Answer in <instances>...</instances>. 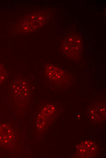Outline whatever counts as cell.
<instances>
[{"label":"cell","instance_id":"6da1fadb","mask_svg":"<svg viewBox=\"0 0 106 158\" xmlns=\"http://www.w3.org/2000/svg\"><path fill=\"white\" fill-rule=\"evenodd\" d=\"M82 42L79 36L72 35L63 41L61 49L64 54L73 60H78L81 53Z\"/></svg>","mask_w":106,"mask_h":158},{"label":"cell","instance_id":"7a4b0ae2","mask_svg":"<svg viewBox=\"0 0 106 158\" xmlns=\"http://www.w3.org/2000/svg\"><path fill=\"white\" fill-rule=\"evenodd\" d=\"M10 90L12 95L19 101H23L29 96L30 86L23 79L19 78L12 82L10 86Z\"/></svg>","mask_w":106,"mask_h":158},{"label":"cell","instance_id":"3957f363","mask_svg":"<svg viewBox=\"0 0 106 158\" xmlns=\"http://www.w3.org/2000/svg\"><path fill=\"white\" fill-rule=\"evenodd\" d=\"M44 70L48 78L56 83H64L68 81V76L66 72L51 64H46L44 67Z\"/></svg>","mask_w":106,"mask_h":158},{"label":"cell","instance_id":"277c9868","mask_svg":"<svg viewBox=\"0 0 106 158\" xmlns=\"http://www.w3.org/2000/svg\"><path fill=\"white\" fill-rule=\"evenodd\" d=\"M78 155L82 158H91L94 157L98 152L97 146L93 142L84 141L79 143L76 146Z\"/></svg>","mask_w":106,"mask_h":158},{"label":"cell","instance_id":"5b68a950","mask_svg":"<svg viewBox=\"0 0 106 158\" xmlns=\"http://www.w3.org/2000/svg\"><path fill=\"white\" fill-rule=\"evenodd\" d=\"M90 120L96 123L100 122L105 118V105L102 103H98L90 107L88 111Z\"/></svg>","mask_w":106,"mask_h":158},{"label":"cell","instance_id":"8992f818","mask_svg":"<svg viewBox=\"0 0 106 158\" xmlns=\"http://www.w3.org/2000/svg\"><path fill=\"white\" fill-rule=\"evenodd\" d=\"M14 132L8 124L0 125V145L5 146L9 144L14 139Z\"/></svg>","mask_w":106,"mask_h":158},{"label":"cell","instance_id":"52a82bcc","mask_svg":"<svg viewBox=\"0 0 106 158\" xmlns=\"http://www.w3.org/2000/svg\"><path fill=\"white\" fill-rule=\"evenodd\" d=\"M55 110V107L52 105H48L44 107L41 111L39 118H47L54 113Z\"/></svg>","mask_w":106,"mask_h":158},{"label":"cell","instance_id":"ba28073f","mask_svg":"<svg viewBox=\"0 0 106 158\" xmlns=\"http://www.w3.org/2000/svg\"><path fill=\"white\" fill-rule=\"evenodd\" d=\"M7 72L3 65H0V85L6 79Z\"/></svg>","mask_w":106,"mask_h":158}]
</instances>
